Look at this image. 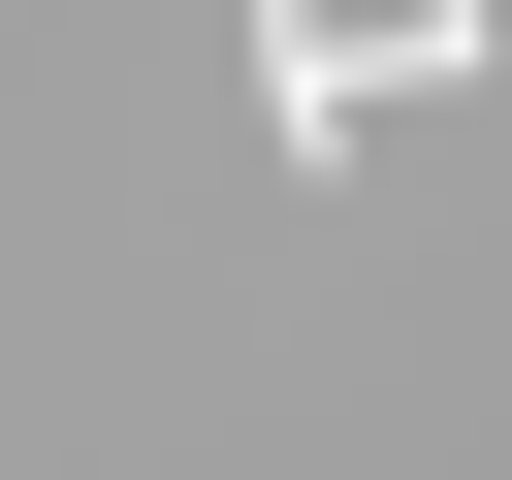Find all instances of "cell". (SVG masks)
Wrapping results in <instances>:
<instances>
[{"label": "cell", "instance_id": "1", "mask_svg": "<svg viewBox=\"0 0 512 480\" xmlns=\"http://www.w3.org/2000/svg\"><path fill=\"white\" fill-rule=\"evenodd\" d=\"M256 128L352 192V128H384V32H352V0H256Z\"/></svg>", "mask_w": 512, "mask_h": 480}, {"label": "cell", "instance_id": "2", "mask_svg": "<svg viewBox=\"0 0 512 480\" xmlns=\"http://www.w3.org/2000/svg\"><path fill=\"white\" fill-rule=\"evenodd\" d=\"M352 32H384V64H512V0H352Z\"/></svg>", "mask_w": 512, "mask_h": 480}]
</instances>
